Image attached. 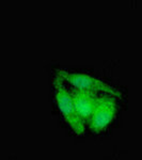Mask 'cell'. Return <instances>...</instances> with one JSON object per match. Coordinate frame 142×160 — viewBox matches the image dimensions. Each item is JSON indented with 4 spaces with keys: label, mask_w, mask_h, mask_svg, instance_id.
<instances>
[{
    "label": "cell",
    "mask_w": 142,
    "mask_h": 160,
    "mask_svg": "<svg viewBox=\"0 0 142 160\" xmlns=\"http://www.w3.org/2000/svg\"><path fill=\"white\" fill-rule=\"evenodd\" d=\"M53 90H55V98L58 105L62 118L66 121L69 127L77 135H82L84 132V122L79 118L74 105L72 91H69L64 84V80L59 75H57L53 80Z\"/></svg>",
    "instance_id": "cell-1"
},
{
    "label": "cell",
    "mask_w": 142,
    "mask_h": 160,
    "mask_svg": "<svg viewBox=\"0 0 142 160\" xmlns=\"http://www.w3.org/2000/svg\"><path fill=\"white\" fill-rule=\"evenodd\" d=\"M58 75L61 77L64 81H68L74 89L84 90V91H89L93 93H102V94H109L113 95L115 97H121L120 90L115 89L114 87L107 84L103 82L102 80L95 78L93 76H90L88 74L82 73H72V72L66 71H58Z\"/></svg>",
    "instance_id": "cell-2"
},
{
    "label": "cell",
    "mask_w": 142,
    "mask_h": 160,
    "mask_svg": "<svg viewBox=\"0 0 142 160\" xmlns=\"http://www.w3.org/2000/svg\"><path fill=\"white\" fill-rule=\"evenodd\" d=\"M117 98L119 97L109 94H103L99 97L89 121L90 128L95 133L105 130L113 121L117 113Z\"/></svg>",
    "instance_id": "cell-3"
},
{
    "label": "cell",
    "mask_w": 142,
    "mask_h": 160,
    "mask_svg": "<svg viewBox=\"0 0 142 160\" xmlns=\"http://www.w3.org/2000/svg\"><path fill=\"white\" fill-rule=\"evenodd\" d=\"M72 96H73L74 105L79 118L84 122H86V121L89 122L99 96L96 93L78 89L72 90Z\"/></svg>",
    "instance_id": "cell-4"
}]
</instances>
